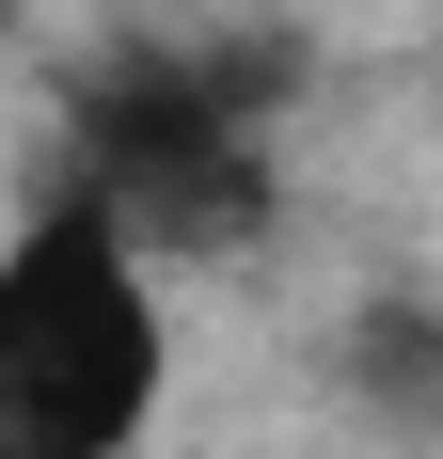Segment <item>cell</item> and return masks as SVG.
<instances>
[{
  "instance_id": "2",
  "label": "cell",
  "mask_w": 443,
  "mask_h": 459,
  "mask_svg": "<svg viewBox=\"0 0 443 459\" xmlns=\"http://www.w3.org/2000/svg\"><path fill=\"white\" fill-rule=\"evenodd\" d=\"M269 95L285 64H222V48H143L80 95V206L127 222V254H206V238H254L269 222Z\"/></svg>"
},
{
  "instance_id": "1",
  "label": "cell",
  "mask_w": 443,
  "mask_h": 459,
  "mask_svg": "<svg viewBox=\"0 0 443 459\" xmlns=\"http://www.w3.org/2000/svg\"><path fill=\"white\" fill-rule=\"evenodd\" d=\"M175 396V317L111 206L48 190L0 238V459H143Z\"/></svg>"
},
{
  "instance_id": "3",
  "label": "cell",
  "mask_w": 443,
  "mask_h": 459,
  "mask_svg": "<svg viewBox=\"0 0 443 459\" xmlns=\"http://www.w3.org/2000/svg\"><path fill=\"white\" fill-rule=\"evenodd\" d=\"M349 396L380 428H443V317L428 301H364L349 317Z\"/></svg>"
}]
</instances>
